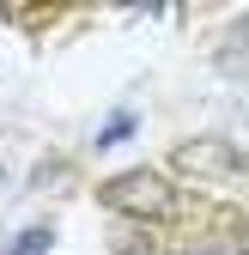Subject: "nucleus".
<instances>
[{
	"label": "nucleus",
	"instance_id": "f257e3e1",
	"mask_svg": "<svg viewBox=\"0 0 249 255\" xmlns=\"http://www.w3.org/2000/svg\"><path fill=\"white\" fill-rule=\"evenodd\" d=\"M104 207L128 213V219H170L176 213V188L158 170H128V176H110L104 182Z\"/></svg>",
	"mask_w": 249,
	"mask_h": 255
},
{
	"label": "nucleus",
	"instance_id": "7ed1b4c3",
	"mask_svg": "<svg viewBox=\"0 0 249 255\" xmlns=\"http://www.w3.org/2000/svg\"><path fill=\"white\" fill-rule=\"evenodd\" d=\"M49 249H55V231H49V225H30L24 237H12L0 255H49Z\"/></svg>",
	"mask_w": 249,
	"mask_h": 255
},
{
	"label": "nucleus",
	"instance_id": "39448f33",
	"mask_svg": "<svg viewBox=\"0 0 249 255\" xmlns=\"http://www.w3.org/2000/svg\"><path fill=\"white\" fill-rule=\"evenodd\" d=\"M213 255H237V249H213Z\"/></svg>",
	"mask_w": 249,
	"mask_h": 255
},
{
	"label": "nucleus",
	"instance_id": "20e7f679",
	"mask_svg": "<svg viewBox=\"0 0 249 255\" xmlns=\"http://www.w3.org/2000/svg\"><path fill=\"white\" fill-rule=\"evenodd\" d=\"M128 134H134V116L122 110V116H110V122L98 128V146H116V140H128Z\"/></svg>",
	"mask_w": 249,
	"mask_h": 255
},
{
	"label": "nucleus",
	"instance_id": "f03ea898",
	"mask_svg": "<svg viewBox=\"0 0 249 255\" xmlns=\"http://www.w3.org/2000/svg\"><path fill=\"white\" fill-rule=\"evenodd\" d=\"M176 164L195 170V176H207V170H231V146H225V140H189V146L176 152Z\"/></svg>",
	"mask_w": 249,
	"mask_h": 255
}]
</instances>
